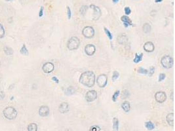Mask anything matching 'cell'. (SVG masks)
Listing matches in <instances>:
<instances>
[{
    "mask_svg": "<svg viewBox=\"0 0 175 131\" xmlns=\"http://www.w3.org/2000/svg\"><path fill=\"white\" fill-rule=\"evenodd\" d=\"M79 82L84 86L92 87L95 83V75L91 71L83 72L79 78Z\"/></svg>",
    "mask_w": 175,
    "mask_h": 131,
    "instance_id": "1",
    "label": "cell"
},
{
    "mask_svg": "<svg viewBox=\"0 0 175 131\" xmlns=\"http://www.w3.org/2000/svg\"><path fill=\"white\" fill-rule=\"evenodd\" d=\"M3 113L5 117L9 120H13V119H15L17 115V112L13 107H7L6 108L4 109Z\"/></svg>",
    "mask_w": 175,
    "mask_h": 131,
    "instance_id": "2",
    "label": "cell"
},
{
    "mask_svg": "<svg viewBox=\"0 0 175 131\" xmlns=\"http://www.w3.org/2000/svg\"><path fill=\"white\" fill-rule=\"evenodd\" d=\"M79 45H80V41H79L78 37H76V36H73L68 41L67 47H68V49L69 50L74 51V50H76L79 47Z\"/></svg>",
    "mask_w": 175,
    "mask_h": 131,
    "instance_id": "3",
    "label": "cell"
},
{
    "mask_svg": "<svg viewBox=\"0 0 175 131\" xmlns=\"http://www.w3.org/2000/svg\"><path fill=\"white\" fill-rule=\"evenodd\" d=\"M161 63L165 68H171L173 66V58L170 56H164L161 60Z\"/></svg>",
    "mask_w": 175,
    "mask_h": 131,
    "instance_id": "4",
    "label": "cell"
},
{
    "mask_svg": "<svg viewBox=\"0 0 175 131\" xmlns=\"http://www.w3.org/2000/svg\"><path fill=\"white\" fill-rule=\"evenodd\" d=\"M82 34L86 38H91L95 35V30L91 26H86L82 30Z\"/></svg>",
    "mask_w": 175,
    "mask_h": 131,
    "instance_id": "5",
    "label": "cell"
},
{
    "mask_svg": "<svg viewBox=\"0 0 175 131\" xmlns=\"http://www.w3.org/2000/svg\"><path fill=\"white\" fill-rule=\"evenodd\" d=\"M108 82V77L105 74H101L98 76L97 79V83L98 86L101 88H104L107 85Z\"/></svg>",
    "mask_w": 175,
    "mask_h": 131,
    "instance_id": "6",
    "label": "cell"
},
{
    "mask_svg": "<svg viewBox=\"0 0 175 131\" xmlns=\"http://www.w3.org/2000/svg\"><path fill=\"white\" fill-rule=\"evenodd\" d=\"M97 97V91H95V90H91V91H88L86 93L85 95V99L88 102H91L94 101L96 100V98Z\"/></svg>",
    "mask_w": 175,
    "mask_h": 131,
    "instance_id": "7",
    "label": "cell"
},
{
    "mask_svg": "<svg viewBox=\"0 0 175 131\" xmlns=\"http://www.w3.org/2000/svg\"><path fill=\"white\" fill-rule=\"evenodd\" d=\"M155 99L156 101L159 103H163L166 100L167 95L165 92L163 91H159V92H156L155 94Z\"/></svg>",
    "mask_w": 175,
    "mask_h": 131,
    "instance_id": "8",
    "label": "cell"
},
{
    "mask_svg": "<svg viewBox=\"0 0 175 131\" xmlns=\"http://www.w3.org/2000/svg\"><path fill=\"white\" fill-rule=\"evenodd\" d=\"M54 68H55L54 64L51 62H46L42 66V70L45 73H49L52 72L54 70Z\"/></svg>",
    "mask_w": 175,
    "mask_h": 131,
    "instance_id": "9",
    "label": "cell"
},
{
    "mask_svg": "<svg viewBox=\"0 0 175 131\" xmlns=\"http://www.w3.org/2000/svg\"><path fill=\"white\" fill-rule=\"evenodd\" d=\"M96 47L92 44H88L85 47V52L88 56H92L95 53Z\"/></svg>",
    "mask_w": 175,
    "mask_h": 131,
    "instance_id": "10",
    "label": "cell"
},
{
    "mask_svg": "<svg viewBox=\"0 0 175 131\" xmlns=\"http://www.w3.org/2000/svg\"><path fill=\"white\" fill-rule=\"evenodd\" d=\"M90 7H91V9H93L94 10L93 19L95 20H98V18L100 17L101 14H102L100 9V8L98 7L95 6L94 5H91V6H90Z\"/></svg>",
    "mask_w": 175,
    "mask_h": 131,
    "instance_id": "11",
    "label": "cell"
},
{
    "mask_svg": "<svg viewBox=\"0 0 175 131\" xmlns=\"http://www.w3.org/2000/svg\"><path fill=\"white\" fill-rule=\"evenodd\" d=\"M49 108L47 106H42L39 109V114L42 117H46L49 114Z\"/></svg>",
    "mask_w": 175,
    "mask_h": 131,
    "instance_id": "12",
    "label": "cell"
},
{
    "mask_svg": "<svg viewBox=\"0 0 175 131\" xmlns=\"http://www.w3.org/2000/svg\"><path fill=\"white\" fill-rule=\"evenodd\" d=\"M144 49L148 52H151L154 51L155 47L153 43L151 41H148L144 45Z\"/></svg>",
    "mask_w": 175,
    "mask_h": 131,
    "instance_id": "13",
    "label": "cell"
},
{
    "mask_svg": "<svg viewBox=\"0 0 175 131\" xmlns=\"http://www.w3.org/2000/svg\"><path fill=\"white\" fill-rule=\"evenodd\" d=\"M59 111L61 113H66L70 111V106L68 103L63 102L59 106Z\"/></svg>",
    "mask_w": 175,
    "mask_h": 131,
    "instance_id": "14",
    "label": "cell"
},
{
    "mask_svg": "<svg viewBox=\"0 0 175 131\" xmlns=\"http://www.w3.org/2000/svg\"><path fill=\"white\" fill-rule=\"evenodd\" d=\"M127 40L128 38L125 34H123L120 35V36H119L118 37H117V42H118L119 44H121V45L126 43V42L127 41Z\"/></svg>",
    "mask_w": 175,
    "mask_h": 131,
    "instance_id": "15",
    "label": "cell"
},
{
    "mask_svg": "<svg viewBox=\"0 0 175 131\" xmlns=\"http://www.w3.org/2000/svg\"><path fill=\"white\" fill-rule=\"evenodd\" d=\"M166 120H167V122L168 123V124H169V125H171V126H173L174 125V113H169L166 117Z\"/></svg>",
    "mask_w": 175,
    "mask_h": 131,
    "instance_id": "16",
    "label": "cell"
},
{
    "mask_svg": "<svg viewBox=\"0 0 175 131\" xmlns=\"http://www.w3.org/2000/svg\"><path fill=\"white\" fill-rule=\"evenodd\" d=\"M121 107L125 112H129L131 110V105L130 103L127 101H125L121 104Z\"/></svg>",
    "mask_w": 175,
    "mask_h": 131,
    "instance_id": "17",
    "label": "cell"
},
{
    "mask_svg": "<svg viewBox=\"0 0 175 131\" xmlns=\"http://www.w3.org/2000/svg\"><path fill=\"white\" fill-rule=\"evenodd\" d=\"M119 129V120L116 117L113 119V130L118 131Z\"/></svg>",
    "mask_w": 175,
    "mask_h": 131,
    "instance_id": "18",
    "label": "cell"
},
{
    "mask_svg": "<svg viewBox=\"0 0 175 131\" xmlns=\"http://www.w3.org/2000/svg\"><path fill=\"white\" fill-rule=\"evenodd\" d=\"M121 20L123 21V23H124V24H126L129 26V25H132V21H131V20L130 19V18H129L127 16H121Z\"/></svg>",
    "mask_w": 175,
    "mask_h": 131,
    "instance_id": "19",
    "label": "cell"
},
{
    "mask_svg": "<svg viewBox=\"0 0 175 131\" xmlns=\"http://www.w3.org/2000/svg\"><path fill=\"white\" fill-rule=\"evenodd\" d=\"M143 31H144L145 34H148L150 33V31H151V26L148 23H145V24L143 25L142 26Z\"/></svg>",
    "mask_w": 175,
    "mask_h": 131,
    "instance_id": "20",
    "label": "cell"
},
{
    "mask_svg": "<svg viewBox=\"0 0 175 131\" xmlns=\"http://www.w3.org/2000/svg\"><path fill=\"white\" fill-rule=\"evenodd\" d=\"M3 50H4L5 53L8 56L13 55V50L12 48L9 47H5Z\"/></svg>",
    "mask_w": 175,
    "mask_h": 131,
    "instance_id": "21",
    "label": "cell"
},
{
    "mask_svg": "<svg viewBox=\"0 0 175 131\" xmlns=\"http://www.w3.org/2000/svg\"><path fill=\"white\" fill-rule=\"evenodd\" d=\"M143 57V53H140V54H138L137 53L135 54V58L134 59V62L135 63H138L142 60Z\"/></svg>",
    "mask_w": 175,
    "mask_h": 131,
    "instance_id": "22",
    "label": "cell"
},
{
    "mask_svg": "<svg viewBox=\"0 0 175 131\" xmlns=\"http://www.w3.org/2000/svg\"><path fill=\"white\" fill-rule=\"evenodd\" d=\"M28 131H37V125L36 123H30L28 126Z\"/></svg>",
    "mask_w": 175,
    "mask_h": 131,
    "instance_id": "23",
    "label": "cell"
},
{
    "mask_svg": "<svg viewBox=\"0 0 175 131\" xmlns=\"http://www.w3.org/2000/svg\"><path fill=\"white\" fill-rule=\"evenodd\" d=\"M75 92H76V89L73 86H70L66 90L65 93L66 95H71V94H74Z\"/></svg>",
    "mask_w": 175,
    "mask_h": 131,
    "instance_id": "24",
    "label": "cell"
},
{
    "mask_svg": "<svg viewBox=\"0 0 175 131\" xmlns=\"http://www.w3.org/2000/svg\"><path fill=\"white\" fill-rule=\"evenodd\" d=\"M20 52L22 54H23V55H25V56L28 55L29 52H28V49H27L25 44H24V45H23V46L22 47V48H21V49H20Z\"/></svg>",
    "mask_w": 175,
    "mask_h": 131,
    "instance_id": "25",
    "label": "cell"
},
{
    "mask_svg": "<svg viewBox=\"0 0 175 131\" xmlns=\"http://www.w3.org/2000/svg\"><path fill=\"white\" fill-rule=\"evenodd\" d=\"M145 126L147 128V129L149 130H153L155 127L154 125H153V124L152 123V122H151V121H148V122L146 123Z\"/></svg>",
    "mask_w": 175,
    "mask_h": 131,
    "instance_id": "26",
    "label": "cell"
},
{
    "mask_svg": "<svg viewBox=\"0 0 175 131\" xmlns=\"http://www.w3.org/2000/svg\"><path fill=\"white\" fill-rule=\"evenodd\" d=\"M5 36V30L3 28V25L2 24H0V39L3 38Z\"/></svg>",
    "mask_w": 175,
    "mask_h": 131,
    "instance_id": "27",
    "label": "cell"
},
{
    "mask_svg": "<svg viewBox=\"0 0 175 131\" xmlns=\"http://www.w3.org/2000/svg\"><path fill=\"white\" fill-rule=\"evenodd\" d=\"M119 94H120V91H116V92H115L114 94H113V96H112V100L113 101L116 102V100H117V97L119 96Z\"/></svg>",
    "mask_w": 175,
    "mask_h": 131,
    "instance_id": "28",
    "label": "cell"
},
{
    "mask_svg": "<svg viewBox=\"0 0 175 131\" xmlns=\"http://www.w3.org/2000/svg\"><path fill=\"white\" fill-rule=\"evenodd\" d=\"M138 72L140 73H142V74H148V71L147 70H146V69L143 68L142 67H140L138 69Z\"/></svg>",
    "mask_w": 175,
    "mask_h": 131,
    "instance_id": "29",
    "label": "cell"
},
{
    "mask_svg": "<svg viewBox=\"0 0 175 131\" xmlns=\"http://www.w3.org/2000/svg\"><path fill=\"white\" fill-rule=\"evenodd\" d=\"M119 72H117V71H114V73H113V75H112V81H115L116 79H117V78H119Z\"/></svg>",
    "mask_w": 175,
    "mask_h": 131,
    "instance_id": "30",
    "label": "cell"
},
{
    "mask_svg": "<svg viewBox=\"0 0 175 131\" xmlns=\"http://www.w3.org/2000/svg\"><path fill=\"white\" fill-rule=\"evenodd\" d=\"M104 31H105V33L106 34L107 36L109 37V39H110V40H111L113 38V36H112V34H111V32H110V31L108 30V28H106V27H104Z\"/></svg>",
    "mask_w": 175,
    "mask_h": 131,
    "instance_id": "31",
    "label": "cell"
},
{
    "mask_svg": "<svg viewBox=\"0 0 175 131\" xmlns=\"http://www.w3.org/2000/svg\"><path fill=\"white\" fill-rule=\"evenodd\" d=\"M87 9H88L87 6H85V5H83V6H82L81 8L80 9L81 13L83 15H84L85 13H86Z\"/></svg>",
    "mask_w": 175,
    "mask_h": 131,
    "instance_id": "32",
    "label": "cell"
},
{
    "mask_svg": "<svg viewBox=\"0 0 175 131\" xmlns=\"http://www.w3.org/2000/svg\"><path fill=\"white\" fill-rule=\"evenodd\" d=\"M129 96V92L127 90H124L122 93V98H126Z\"/></svg>",
    "mask_w": 175,
    "mask_h": 131,
    "instance_id": "33",
    "label": "cell"
},
{
    "mask_svg": "<svg viewBox=\"0 0 175 131\" xmlns=\"http://www.w3.org/2000/svg\"><path fill=\"white\" fill-rule=\"evenodd\" d=\"M100 128L98 126H96V125L91 127V128H90V130H89V131H100Z\"/></svg>",
    "mask_w": 175,
    "mask_h": 131,
    "instance_id": "34",
    "label": "cell"
},
{
    "mask_svg": "<svg viewBox=\"0 0 175 131\" xmlns=\"http://www.w3.org/2000/svg\"><path fill=\"white\" fill-rule=\"evenodd\" d=\"M154 72H155V68L152 66V67L150 68V70H149L148 72V74L149 75V76H151L153 74V73H154Z\"/></svg>",
    "mask_w": 175,
    "mask_h": 131,
    "instance_id": "35",
    "label": "cell"
},
{
    "mask_svg": "<svg viewBox=\"0 0 175 131\" xmlns=\"http://www.w3.org/2000/svg\"><path fill=\"white\" fill-rule=\"evenodd\" d=\"M67 15H68V19H70L71 16V10H70V8L69 6H67Z\"/></svg>",
    "mask_w": 175,
    "mask_h": 131,
    "instance_id": "36",
    "label": "cell"
},
{
    "mask_svg": "<svg viewBox=\"0 0 175 131\" xmlns=\"http://www.w3.org/2000/svg\"><path fill=\"white\" fill-rule=\"evenodd\" d=\"M165 78H166V75H165V73H160L159 75V79H158V80H159V82H161L162 81L163 79H165Z\"/></svg>",
    "mask_w": 175,
    "mask_h": 131,
    "instance_id": "37",
    "label": "cell"
},
{
    "mask_svg": "<svg viewBox=\"0 0 175 131\" xmlns=\"http://www.w3.org/2000/svg\"><path fill=\"white\" fill-rule=\"evenodd\" d=\"M125 13L126 15H130L131 13V9H130L129 7H125Z\"/></svg>",
    "mask_w": 175,
    "mask_h": 131,
    "instance_id": "38",
    "label": "cell"
},
{
    "mask_svg": "<svg viewBox=\"0 0 175 131\" xmlns=\"http://www.w3.org/2000/svg\"><path fill=\"white\" fill-rule=\"evenodd\" d=\"M5 96V94L4 92H3V91H0V100H3V99H4Z\"/></svg>",
    "mask_w": 175,
    "mask_h": 131,
    "instance_id": "39",
    "label": "cell"
},
{
    "mask_svg": "<svg viewBox=\"0 0 175 131\" xmlns=\"http://www.w3.org/2000/svg\"><path fill=\"white\" fill-rule=\"evenodd\" d=\"M43 7H42L40 9V10H39V17H42V16H43Z\"/></svg>",
    "mask_w": 175,
    "mask_h": 131,
    "instance_id": "40",
    "label": "cell"
},
{
    "mask_svg": "<svg viewBox=\"0 0 175 131\" xmlns=\"http://www.w3.org/2000/svg\"><path fill=\"white\" fill-rule=\"evenodd\" d=\"M52 80H53L55 82V83H59V80L57 79V78H56V77H53Z\"/></svg>",
    "mask_w": 175,
    "mask_h": 131,
    "instance_id": "41",
    "label": "cell"
},
{
    "mask_svg": "<svg viewBox=\"0 0 175 131\" xmlns=\"http://www.w3.org/2000/svg\"><path fill=\"white\" fill-rule=\"evenodd\" d=\"M162 1H163V0H155V2H156V3H160Z\"/></svg>",
    "mask_w": 175,
    "mask_h": 131,
    "instance_id": "42",
    "label": "cell"
},
{
    "mask_svg": "<svg viewBox=\"0 0 175 131\" xmlns=\"http://www.w3.org/2000/svg\"><path fill=\"white\" fill-rule=\"evenodd\" d=\"M118 2H119V0H113V2H114V3H117Z\"/></svg>",
    "mask_w": 175,
    "mask_h": 131,
    "instance_id": "43",
    "label": "cell"
},
{
    "mask_svg": "<svg viewBox=\"0 0 175 131\" xmlns=\"http://www.w3.org/2000/svg\"><path fill=\"white\" fill-rule=\"evenodd\" d=\"M7 2H10V1H11V0H6Z\"/></svg>",
    "mask_w": 175,
    "mask_h": 131,
    "instance_id": "44",
    "label": "cell"
}]
</instances>
